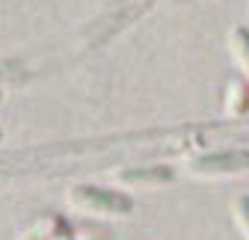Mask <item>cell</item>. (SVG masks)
Listing matches in <instances>:
<instances>
[{
	"label": "cell",
	"mask_w": 249,
	"mask_h": 240,
	"mask_svg": "<svg viewBox=\"0 0 249 240\" xmlns=\"http://www.w3.org/2000/svg\"><path fill=\"white\" fill-rule=\"evenodd\" d=\"M69 205L80 214H98V217H124L134 211V199L122 190H104V187H89L77 184L69 193Z\"/></svg>",
	"instance_id": "cell-1"
},
{
	"label": "cell",
	"mask_w": 249,
	"mask_h": 240,
	"mask_svg": "<svg viewBox=\"0 0 249 240\" xmlns=\"http://www.w3.org/2000/svg\"><path fill=\"white\" fill-rule=\"evenodd\" d=\"M187 172L196 178H226L249 172V152L246 148H226V152H211L202 157H193L187 163Z\"/></svg>",
	"instance_id": "cell-2"
},
{
	"label": "cell",
	"mask_w": 249,
	"mask_h": 240,
	"mask_svg": "<svg viewBox=\"0 0 249 240\" xmlns=\"http://www.w3.org/2000/svg\"><path fill=\"white\" fill-rule=\"evenodd\" d=\"M175 178V172L169 169V166H131V169H124V172H119L116 175V184H122V187H137V190H142V187H160V184H169Z\"/></svg>",
	"instance_id": "cell-3"
},
{
	"label": "cell",
	"mask_w": 249,
	"mask_h": 240,
	"mask_svg": "<svg viewBox=\"0 0 249 240\" xmlns=\"http://www.w3.org/2000/svg\"><path fill=\"white\" fill-rule=\"evenodd\" d=\"M229 48H231V56H234L237 69L249 80V30L246 27H234L229 33Z\"/></svg>",
	"instance_id": "cell-4"
},
{
	"label": "cell",
	"mask_w": 249,
	"mask_h": 240,
	"mask_svg": "<svg viewBox=\"0 0 249 240\" xmlns=\"http://www.w3.org/2000/svg\"><path fill=\"white\" fill-rule=\"evenodd\" d=\"M226 113L229 116H240V113H246V107H249V86L243 83V80H231L229 83V89H226Z\"/></svg>",
	"instance_id": "cell-5"
},
{
	"label": "cell",
	"mask_w": 249,
	"mask_h": 240,
	"mask_svg": "<svg viewBox=\"0 0 249 240\" xmlns=\"http://www.w3.org/2000/svg\"><path fill=\"white\" fill-rule=\"evenodd\" d=\"M234 223H237L240 234L249 240V196H240L234 202Z\"/></svg>",
	"instance_id": "cell-6"
}]
</instances>
